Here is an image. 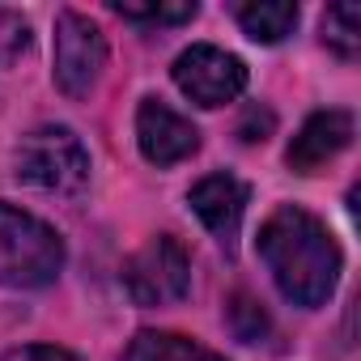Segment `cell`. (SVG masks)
<instances>
[{
    "label": "cell",
    "instance_id": "8992f818",
    "mask_svg": "<svg viewBox=\"0 0 361 361\" xmlns=\"http://www.w3.org/2000/svg\"><path fill=\"white\" fill-rule=\"evenodd\" d=\"M174 85L183 90L196 106H226L247 90V64L234 51H221L213 43H192L188 51H178L174 60Z\"/></svg>",
    "mask_w": 361,
    "mask_h": 361
},
{
    "label": "cell",
    "instance_id": "4fadbf2b",
    "mask_svg": "<svg viewBox=\"0 0 361 361\" xmlns=\"http://www.w3.org/2000/svg\"><path fill=\"white\" fill-rule=\"evenodd\" d=\"M123 22H145V26H183L200 13L196 0H183V5H111Z\"/></svg>",
    "mask_w": 361,
    "mask_h": 361
},
{
    "label": "cell",
    "instance_id": "9a60e30c",
    "mask_svg": "<svg viewBox=\"0 0 361 361\" xmlns=\"http://www.w3.org/2000/svg\"><path fill=\"white\" fill-rule=\"evenodd\" d=\"M26 47H30V22L18 9L0 5V64H13Z\"/></svg>",
    "mask_w": 361,
    "mask_h": 361
},
{
    "label": "cell",
    "instance_id": "52a82bcc",
    "mask_svg": "<svg viewBox=\"0 0 361 361\" xmlns=\"http://www.w3.org/2000/svg\"><path fill=\"white\" fill-rule=\"evenodd\" d=\"M136 145L145 153V161L153 166H178L200 149V132L188 115H178L174 106H166L161 98H145L136 106Z\"/></svg>",
    "mask_w": 361,
    "mask_h": 361
},
{
    "label": "cell",
    "instance_id": "2e32d148",
    "mask_svg": "<svg viewBox=\"0 0 361 361\" xmlns=\"http://www.w3.org/2000/svg\"><path fill=\"white\" fill-rule=\"evenodd\" d=\"M0 361H81V357L56 344H22V348H9Z\"/></svg>",
    "mask_w": 361,
    "mask_h": 361
},
{
    "label": "cell",
    "instance_id": "7a4b0ae2",
    "mask_svg": "<svg viewBox=\"0 0 361 361\" xmlns=\"http://www.w3.org/2000/svg\"><path fill=\"white\" fill-rule=\"evenodd\" d=\"M18 183L47 196H81L90 188V149L64 123H43L22 136L13 153Z\"/></svg>",
    "mask_w": 361,
    "mask_h": 361
},
{
    "label": "cell",
    "instance_id": "e0dca14e",
    "mask_svg": "<svg viewBox=\"0 0 361 361\" xmlns=\"http://www.w3.org/2000/svg\"><path fill=\"white\" fill-rule=\"evenodd\" d=\"M268 132H272V111H259V106H251V111H247V119L238 123V136H243L247 145L268 140Z\"/></svg>",
    "mask_w": 361,
    "mask_h": 361
},
{
    "label": "cell",
    "instance_id": "277c9868",
    "mask_svg": "<svg viewBox=\"0 0 361 361\" xmlns=\"http://www.w3.org/2000/svg\"><path fill=\"white\" fill-rule=\"evenodd\" d=\"M123 289L136 306H174L192 293V255L188 247L157 234L123 264Z\"/></svg>",
    "mask_w": 361,
    "mask_h": 361
},
{
    "label": "cell",
    "instance_id": "30bf717a",
    "mask_svg": "<svg viewBox=\"0 0 361 361\" xmlns=\"http://www.w3.org/2000/svg\"><path fill=\"white\" fill-rule=\"evenodd\" d=\"M123 361H226V357L178 331H136L123 348Z\"/></svg>",
    "mask_w": 361,
    "mask_h": 361
},
{
    "label": "cell",
    "instance_id": "9c48e42d",
    "mask_svg": "<svg viewBox=\"0 0 361 361\" xmlns=\"http://www.w3.org/2000/svg\"><path fill=\"white\" fill-rule=\"evenodd\" d=\"M348 145H353V115L340 111V106H327V111H314V115L298 128V136H293L289 149H285V161H289L298 174H314V170H323L331 157H340Z\"/></svg>",
    "mask_w": 361,
    "mask_h": 361
},
{
    "label": "cell",
    "instance_id": "3957f363",
    "mask_svg": "<svg viewBox=\"0 0 361 361\" xmlns=\"http://www.w3.org/2000/svg\"><path fill=\"white\" fill-rule=\"evenodd\" d=\"M64 268V238L35 213L0 200V285L43 289Z\"/></svg>",
    "mask_w": 361,
    "mask_h": 361
},
{
    "label": "cell",
    "instance_id": "6da1fadb",
    "mask_svg": "<svg viewBox=\"0 0 361 361\" xmlns=\"http://www.w3.org/2000/svg\"><path fill=\"white\" fill-rule=\"evenodd\" d=\"M255 247H259V259L272 272L276 289L285 293V302L314 310L336 293L344 255H340V243L331 238V230L314 213H306L298 204H281L259 226Z\"/></svg>",
    "mask_w": 361,
    "mask_h": 361
},
{
    "label": "cell",
    "instance_id": "ba28073f",
    "mask_svg": "<svg viewBox=\"0 0 361 361\" xmlns=\"http://www.w3.org/2000/svg\"><path fill=\"white\" fill-rule=\"evenodd\" d=\"M247 183L238 174H230V170H217V174H204L200 183L188 192V204H192V213L204 221V230L226 247V251H234V243H238V230H243V217H247Z\"/></svg>",
    "mask_w": 361,
    "mask_h": 361
},
{
    "label": "cell",
    "instance_id": "8fae6325",
    "mask_svg": "<svg viewBox=\"0 0 361 361\" xmlns=\"http://www.w3.org/2000/svg\"><path fill=\"white\" fill-rule=\"evenodd\" d=\"M234 22L251 43H281L298 26V5H289V0H251V5H234Z\"/></svg>",
    "mask_w": 361,
    "mask_h": 361
},
{
    "label": "cell",
    "instance_id": "5bb4252c",
    "mask_svg": "<svg viewBox=\"0 0 361 361\" xmlns=\"http://www.w3.org/2000/svg\"><path fill=\"white\" fill-rule=\"evenodd\" d=\"M230 327H234L238 340L255 344V340H264V331H268V314H264L259 302H251L247 293H234V298H230Z\"/></svg>",
    "mask_w": 361,
    "mask_h": 361
},
{
    "label": "cell",
    "instance_id": "7c38bea8",
    "mask_svg": "<svg viewBox=\"0 0 361 361\" xmlns=\"http://www.w3.org/2000/svg\"><path fill=\"white\" fill-rule=\"evenodd\" d=\"M323 43L340 60H353L361 51V9L357 5H331L323 13Z\"/></svg>",
    "mask_w": 361,
    "mask_h": 361
},
{
    "label": "cell",
    "instance_id": "5b68a950",
    "mask_svg": "<svg viewBox=\"0 0 361 361\" xmlns=\"http://www.w3.org/2000/svg\"><path fill=\"white\" fill-rule=\"evenodd\" d=\"M106 68V39L98 22L77 9H60L56 18V85L64 98H90Z\"/></svg>",
    "mask_w": 361,
    "mask_h": 361
}]
</instances>
